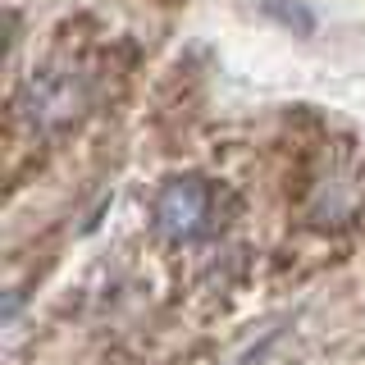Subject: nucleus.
I'll list each match as a JSON object with an SVG mask.
<instances>
[{"instance_id": "2", "label": "nucleus", "mask_w": 365, "mask_h": 365, "mask_svg": "<svg viewBox=\"0 0 365 365\" xmlns=\"http://www.w3.org/2000/svg\"><path fill=\"white\" fill-rule=\"evenodd\" d=\"M151 220H155V233L165 242H197V237L210 228L215 220V192L210 182L201 178H169L165 187L155 192V205H151Z\"/></svg>"}, {"instance_id": "1", "label": "nucleus", "mask_w": 365, "mask_h": 365, "mask_svg": "<svg viewBox=\"0 0 365 365\" xmlns=\"http://www.w3.org/2000/svg\"><path fill=\"white\" fill-rule=\"evenodd\" d=\"M87 101H91V78L83 73V64L51 60L28 73L14 110L32 133H55V128H68L87 110Z\"/></svg>"}]
</instances>
